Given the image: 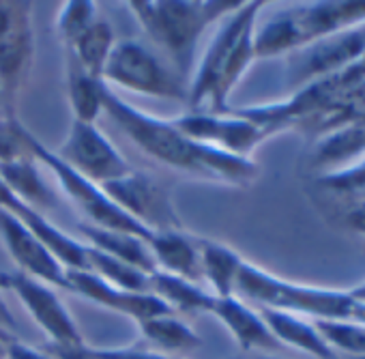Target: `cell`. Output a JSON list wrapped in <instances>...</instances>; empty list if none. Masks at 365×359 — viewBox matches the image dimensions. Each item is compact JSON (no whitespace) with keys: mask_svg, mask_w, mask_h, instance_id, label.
Returning a JSON list of instances; mask_svg holds the SVG:
<instances>
[{"mask_svg":"<svg viewBox=\"0 0 365 359\" xmlns=\"http://www.w3.org/2000/svg\"><path fill=\"white\" fill-rule=\"evenodd\" d=\"M150 293L157 295L172 312H185V314L209 312L213 301L211 290H205L196 282L182 280L163 271H155L150 275Z\"/></svg>","mask_w":365,"mask_h":359,"instance_id":"7402d4cb","label":"cell"},{"mask_svg":"<svg viewBox=\"0 0 365 359\" xmlns=\"http://www.w3.org/2000/svg\"><path fill=\"white\" fill-rule=\"evenodd\" d=\"M3 114H9L7 112V106H5V95H3V89H0V116Z\"/></svg>","mask_w":365,"mask_h":359,"instance_id":"f35d334b","label":"cell"},{"mask_svg":"<svg viewBox=\"0 0 365 359\" xmlns=\"http://www.w3.org/2000/svg\"><path fill=\"white\" fill-rule=\"evenodd\" d=\"M50 355L54 359H101L93 346H50Z\"/></svg>","mask_w":365,"mask_h":359,"instance_id":"e575fe53","label":"cell"},{"mask_svg":"<svg viewBox=\"0 0 365 359\" xmlns=\"http://www.w3.org/2000/svg\"><path fill=\"white\" fill-rule=\"evenodd\" d=\"M95 9L97 7L91 0H69V3H63L58 18H56V33L63 46L73 44L97 20Z\"/></svg>","mask_w":365,"mask_h":359,"instance_id":"4dcf8cb0","label":"cell"},{"mask_svg":"<svg viewBox=\"0 0 365 359\" xmlns=\"http://www.w3.org/2000/svg\"><path fill=\"white\" fill-rule=\"evenodd\" d=\"M198 250H200L202 280H207L211 295L215 297L235 295L237 278L245 263L241 254L224 243L209 241V239H198Z\"/></svg>","mask_w":365,"mask_h":359,"instance_id":"ffe728a7","label":"cell"},{"mask_svg":"<svg viewBox=\"0 0 365 359\" xmlns=\"http://www.w3.org/2000/svg\"><path fill=\"white\" fill-rule=\"evenodd\" d=\"M243 3L222 0H133L127 7L138 18L148 39L159 46L182 80H190L202 33Z\"/></svg>","mask_w":365,"mask_h":359,"instance_id":"3957f363","label":"cell"},{"mask_svg":"<svg viewBox=\"0 0 365 359\" xmlns=\"http://www.w3.org/2000/svg\"><path fill=\"white\" fill-rule=\"evenodd\" d=\"M86 246V243H84ZM95 275H99L101 280H106L108 284L123 288V290H131V293H150V275L123 263L116 261L99 250H93L86 246V269Z\"/></svg>","mask_w":365,"mask_h":359,"instance_id":"4316f807","label":"cell"},{"mask_svg":"<svg viewBox=\"0 0 365 359\" xmlns=\"http://www.w3.org/2000/svg\"><path fill=\"white\" fill-rule=\"evenodd\" d=\"M67 63V97L73 110V121L95 123L103 112V80L91 76L73 59L65 56Z\"/></svg>","mask_w":365,"mask_h":359,"instance_id":"cb8c5ba5","label":"cell"},{"mask_svg":"<svg viewBox=\"0 0 365 359\" xmlns=\"http://www.w3.org/2000/svg\"><path fill=\"white\" fill-rule=\"evenodd\" d=\"M31 151H33V157L39 163H43L46 168L52 170V174L56 176V181H58V188L91 220L93 226L129 233V235H135V237H140L144 241H148L153 237V233L148 228H144L142 224L131 220L123 209H118L110 201V196L103 192L101 186L88 181L86 176H82L71 166H67L52 148L41 144L35 136L31 140Z\"/></svg>","mask_w":365,"mask_h":359,"instance_id":"52a82bcc","label":"cell"},{"mask_svg":"<svg viewBox=\"0 0 365 359\" xmlns=\"http://www.w3.org/2000/svg\"><path fill=\"white\" fill-rule=\"evenodd\" d=\"M67 290H71L93 303H99L112 312L125 314L127 318H131L135 323L172 312L157 295L131 293V290L116 288L91 271H67Z\"/></svg>","mask_w":365,"mask_h":359,"instance_id":"9a60e30c","label":"cell"},{"mask_svg":"<svg viewBox=\"0 0 365 359\" xmlns=\"http://www.w3.org/2000/svg\"><path fill=\"white\" fill-rule=\"evenodd\" d=\"M101 80L108 86L114 84L138 95L170 101L187 99L185 80L174 69L165 67L163 61L138 39H123L114 44Z\"/></svg>","mask_w":365,"mask_h":359,"instance_id":"8992f818","label":"cell"},{"mask_svg":"<svg viewBox=\"0 0 365 359\" xmlns=\"http://www.w3.org/2000/svg\"><path fill=\"white\" fill-rule=\"evenodd\" d=\"M31 140L33 133L16 118V114L0 116V163L33 157Z\"/></svg>","mask_w":365,"mask_h":359,"instance_id":"1f68e13d","label":"cell"},{"mask_svg":"<svg viewBox=\"0 0 365 359\" xmlns=\"http://www.w3.org/2000/svg\"><path fill=\"white\" fill-rule=\"evenodd\" d=\"M0 338H5V340H14L16 335H14V333H9V331H5L3 327H0Z\"/></svg>","mask_w":365,"mask_h":359,"instance_id":"60d3db41","label":"cell"},{"mask_svg":"<svg viewBox=\"0 0 365 359\" xmlns=\"http://www.w3.org/2000/svg\"><path fill=\"white\" fill-rule=\"evenodd\" d=\"M0 286L16 293L22 301L31 318L41 327L48 335L50 346H82L86 344L73 316L61 301V297L52 290V286L22 273H0Z\"/></svg>","mask_w":365,"mask_h":359,"instance_id":"30bf717a","label":"cell"},{"mask_svg":"<svg viewBox=\"0 0 365 359\" xmlns=\"http://www.w3.org/2000/svg\"><path fill=\"white\" fill-rule=\"evenodd\" d=\"M365 153V127H344L322 136L314 163L318 168H346Z\"/></svg>","mask_w":365,"mask_h":359,"instance_id":"484cf974","label":"cell"},{"mask_svg":"<svg viewBox=\"0 0 365 359\" xmlns=\"http://www.w3.org/2000/svg\"><path fill=\"white\" fill-rule=\"evenodd\" d=\"M260 9L262 3H243L222 20L187 86V101L196 112L202 106H209L213 114H226L230 110V93L256 61L254 35Z\"/></svg>","mask_w":365,"mask_h":359,"instance_id":"7a4b0ae2","label":"cell"},{"mask_svg":"<svg viewBox=\"0 0 365 359\" xmlns=\"http://www.w3.org/2000/svg\"><path fill=\"white\" fill-rule=\"evenodd\" d=\"M346 222H348L350 228L365 235V201L350 205V209L346 211Z\"/></svg>","mask_w":365,"mask_h":359,"instance_id":"d590c367","label":"cell"},{"mask_svg":"<svg viewBox=\"0 0 365 359\" xmlns=\"http://www.w3.org/2000/svg\"><path fill=\"white\" fill-rule=\"evenodd\" d=\"M148 248L155 258L157 271L196 284L202 280L198 239H192L182 231H159L153 233V237L148 239Z\"/></svg>","mask_w":365,"mask_h":359,"instance_id":"e0dca14e","label":"cell"},{"mask_svg":"<svg viewBox=\"0 0 365 359\" xmlns=\"http://www.w3.org/2000/svg\"><path fill=\"white\" fill-rule=\"evenodd\" d=\"M182 133H187L196 142L250 157V153L269 138L258 125L228 110L226 114L213 112H190L172 121Z\"/></svg>","mask_w":365,"mask_h":359,"instance_id":"4fadbf2b","label":"cell"},{"mask_svg":"<svg viewBox=\"0 0 365 359\" xmlns=\"http://www.w3.org/2000/svg\"><path fill=\"white\" fill-rule=\"evenodd\" d=\"M7 342H11V340L0 338V359H5V348H7Z\"/></svg>","mask_w":365,"mask_h":359,"instance_id":"ab89813d","label":"cell"},{"mask_svg":"<svg viewBox=\"0 0 365 359\" xmlns=\"http://www.w3.org/2000/svg\"><path fill=\"white\" fill-rule=\"evenodd\" d=\"M350 295L354 299H359V301H365V282L359 284V286H354V288H350Z\"/></svg>","mask_w":365,"mask_h":359,"instance_id":"74e56055","label":"cell"},{"mask_svg":"<svg viewBox=\"0 0 365 359\" xmlns=\"http://www.w3.org/2000/svg\"><path fill=\"white\" fill-rule=\"evenodd\" d=\"M101 188L118 209H123L131 220L150 233L180 231V222L168 192L150 176L131 170L129 174Z\"/></svg>","mask_w":365,"mask_h":359,"instance_id":"7c38bea8","label":"cell"},{"mask_svg":"<svg viewBox=\"0 0 365 359\" xmlns=\"http://www.w3.org/2000/svg\"><path fill=\"white\" fill-rule=\"evenodd\" d=\"M318 186L333 196L352 203L365 201V159L354 161L341 170H329L318 176Z\"/></svg>","mask_w":365,"mask_h":359,"instance_id":"f546056e","label":"cell"},{"mask_svg":"<svg viewBox=\"0 0 365 359\" xmlns=\"http://www.w3.org/2000/svg\"><path fill=\"white\" fill-rule=\"evenodd\" d=\"M93 348L101 359H178V357H172V355H165L159 350L135 348V346H129V348H97V346H93Z\"/></svg>","mask_w":365,"mask_h":359,"instance_id":"d6a6232c","label":"cell"},{"mask_svg":"<svg viewBox=\"0 0 365 359\" xmlns=\"http://www.w3.org/2000/svg\"><path fill=\"white\" fill-rule=\"evenodd\" d=\"M209 314H213L215 318H220L228 327V331L232 333V338L237 340V344L243 350L277 353L284 348L275 340V335L269 331L260 312L254 305L239 299L237 295H230V297H215L213 295Z\"/></svg>","mask_w":365,"mask_h":359,"instance_id":"2e32d148","label":"cell"},{"mask_svg":"<svg viewBox=\"0 0 365 359\" xmlns=\"http://www.w3.org/2000/svg\"><path fill=\"white\" fill-rule=\"evenodd\" d=\"M33 65V24L29 3H0V89L7 112L14 114L16 99Z\"/></svg>","mask_w":365,"mask_h":359,"instance_id":"9c48e42d","label":"cell"},{"mask_svg":"<svg viewBox=\"0 0 365 359\" xmlns=\"http://www.w3.org/2000/svg\"><path fill=\"white\" fill-rule=\"evenodd\" d=\"M114 31L108 20L97 18L73 44L65 46V56L73 59L91 76L101 78L108 56L114 48Z\"/></svg>","mask_w":365,"mask_h":359,"instance_id":"603a6c76","label":"cell"},{"mask_svg":"<svg viewBox=\"0 0 365 359\" xmlns=\"http://www.w3.org/2000/svg\"><path fill=\"white\" fill-rule=\"evenodd\" d=\"M138 325H140L142 335L150 342V346H155V350L172 355V357L176 353L194 350L202 344L200 335L190 325H185L180 318H176L172 312L146 318Z\"/></svg>","mask_w":365,"mask_h":359,"instance_id":"d4e9b609","label":"cell"},{"mask_svg":"<svg viewBox=\"0 0 365 359\" xmlns=\"http://www.w3.org/2000/svg\"><path fill=\"white\" fill-rule=\"evenodd\" d=\"M80 235L86 239V246L93 250H99L116 261H123L148 275H153L157 271L148 241H144L135 235L120 233V231H108V228H99L93 224H80Z\"/></svg>","mask_w":365,"mask_h":359,"instance_id":"d6986e66","label":"cell"},{"mask_svg":"<svg viewBox=\"0 0 365 359\" xmlns=\"http://www.w3.org/2000/svg\"><path fill=\"white\" fill-rule=\"evenodd\" d=\"M54 153L97 186L116 181L133 170L118 148L95 127V123L73 121L67 138Z\"/></svg>","mask_w":365,"mask_h":359,"instance_id":"8fae6325","label":"cell"},{"mask_svg":"<svg viewBox=\"0 0 365 359\" xmlns=\"http://www.w3.org/2000/svg\"><path fill=\"white\" fill-rule=\"evenodd\" d=\"M267 323L269 331L275 335V340L286 348H297L301 353H307L316 359H337L339 355L327 344L314 320H307L305 316L273 310V308H256Z\"/></svg>","mask_w":365,"mask_h":359,"instance_id":"ac0fdd59","label":"cell"},{"mask_svg":"<svg viewBox=\"0 0 365 359\" xmlns=\"http://www.w3.org/2000/svg\"><path fill=\"white\" fill-rule=\"evenodd\" d=\"M260 359H273V357H260Z\"/></svg>","mask_w":365,"mask_h":359,"instance_id":"b9f144b4","label":"cell"},{"mask_svg":"<svg viewBox=\"0 0 365 359\" xmlns=\"http://www.w3.org/2000/svg\"><path fill=\"white\" fill-rule=\"evenodd\" d=\"M235 295L256 308H273L309 316L312 320H348L365 325V301L350 290H331L282 280L252 263H243Z\"/></svg>","mask_w":365,"mask_h":359,"instance_id":"277c9868","label":"cell"},{"mask_svg":"<svg viewBox=\"0 0 365 359\" xmlns=\"http://www.w3.org/2000/svg\"><path fill=\"white\" fill-rule=\"evenodd\" d=\"M363 56H365V24L344 29L292 52L286 67V82L297 91L314 80L327 78L331 74L350 67Z\"/></svg>","mask_w":365,"mask_h":359,"instance_id":"ba28073f","label":"cell"},{"mask_svg":"<svg viewBox=\"0 0 365 359\" xmlns=\"http://www.w3.org/2000/svg\"><path fill=\"white\" fill-rule=\"evenodd\" d=\"M314 325L339 357H365V325L348 320H314Z\"/></svg>","mask_w":365,"mask_h":359,"instance_id":"f1b7e54d","label":"cell"},{"mask_svg":"<svg viewBox=\"0 0 365 359\" xmlns=\"http://www.w3.org/2000/svg\"><path fill=\"white\" fill-rule=\"evenodd\" d=\"M103 112L140 151L170 168L241 188L252 186L260 174V166L252 157L196 142L172 121H163L127 103L108 84L103 86Z\"/></svg>","mask_w":365,"mask_h":359,"instance_id":"6da1fadb","label":"cell"},{"mask_svg":"<svg viewBox=\"0 0 365 359\" xmlns=\"http://www.w3.org/2000/svg\"><path fill=\"white\" fill-rule=\"evenodd\" d=\"M0 239L22 273L56 288H67V269L50 248L18 218L0 209Z\"/></svg>","mask_w":365,"mask_h":359,"instance_id":"5bb4252c","label":"cell"},{"mask_svg":"<svg viewBox=\"0 0 365 359\" xmlns=\"http://www.w3.org/2000/svg\"><path fill=\"white\" fill-rule=\"evenodd\" d=\"M35 157L18 159L11 163H0V178L7 183V188L26 205H31L37 211H46L54 205V192L46 183L37 168Z\"/></svg>","mask_w":365,"mask_h":359,"instance_id":"44dd1931","label":"cell"},{"mask_svg":"<svg viewBox=\"0 0 365 359\" xmlns=\"http://www.w3.org/2000/svg\"><path fill=\"white\" fill-rule=\"evenodd\" d=\"M0 327H3L5 331H9V333L16 331V316L11 314V310L7 308L3 297H0Z\"/></svg>","mask_w":365,"mask_h":359,"instance_id":"8d00e7d4","label":"cell"},{"mask_svg":"<svg viewBox=\"0 0 365 359\" xmlns=\"http://www.w3.org/2000/svg\"><path fill=\"white\" fill-rule=\"evenodd\" d=\"M344 127H365V82L344 95L322 116H318L305 131L327 136Z\"/></svg>","mask_w":365,"mask_h":359,"instance_id":"83f0119b","label":"cell"},{"mask_svg":"<svg viewBox=\"0 0 365 359\" xmlns=\"http://www.w3.org/2000/svg\"><path fill=\"white\" fill-rule=\"evenodd\" d=\"M5 359H54L50 353H43L18 338H14L11 342H7V348H5Z\"/></svg>","mask_w":365,"mask_h":359,"instance_id":"836d02e7","label":"cell"},{"mask_svg":"<svg viewBox=\"0 0 365 359\" xmlns=\"http://www.w3.org/2000/svg\"><path fill=\"white\" fill-rule=\"evenodd\" d=\"M365 24V3L337 0V3H303L292 5L267 22L256 24L254 52L256 59H275L292 54L337 31Z\"/></svg>","mask_w":365,"mask_h":359,"instance_id":"5b68a950","label":"cell"}]
</instances>
